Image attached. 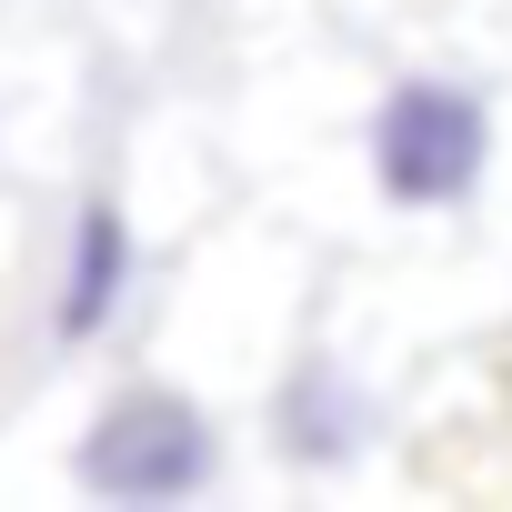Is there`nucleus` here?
<instances>
[{"instance_id":"nucleus-2","label":"nucleus","mask_w":512,"mask_h":512,"mask_svg":"<svg viewBox=\"0 0 512 512\" xmlns=\"http://www.w3.org/2000/svg\"><path fill=\"white\" fill-rule=\"evenodd\" d=\"M492 161V111L472 81H402L372 111V171L402 211H442L482 181Z\"/></svg>"},{"instance_id":"nucleus-1","label":"nucleus","mask_w":512,"mask_h":512,"mask_svg":"<svg viewBox=\"0 0 512 512\" xmlns=\"http://www.w3.org/2000/svg\"><path fill=\"white\" fill-rule=\"evenodd\" d=\"M211 462H221L211 412H201L181 382H121V392L91 412L81 452H71V472H81L101 502H181V492L211 482Z\"/></svg>"},{"instance_id":"nucleus-4","label":"nucleus","mask_w":512,"mask_h":512,"mask_svg":"<svg viewBox=\"0 0 512 512\" xmlns=\"http://www.w3.org/2000/svg\"><path fill=\"white\" fill-rule=\"evenodd\" d=\"M272 432H282V452H292V462H342V452L362 442V392H352L332 362H302V372L282 382Z\"/></svg>"},{"instance_id":"nucleus-3","label":"nucleus","mask_w":512,"mask_h":512,"mask_svg":"<svg viewBox=\"0 0 512 512\" xmlns=\"http://www.w3.org/2000/svg\"><path fill=\"white\" fill-rule=\"evenodd\" d=\"M131 272H141V251H131V211H121L111 191H91V201L71 211V251H61V312H51L71 352H81V342H101V332L121 322Z\"/></svg>"}]
</instances>
